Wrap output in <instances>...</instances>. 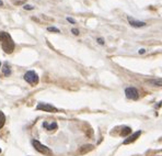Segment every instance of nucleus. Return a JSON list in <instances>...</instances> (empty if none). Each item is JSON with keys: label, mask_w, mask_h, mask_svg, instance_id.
<instances>
[{"label": "nucleus", "mask_w": 162, "mask_h": 156, "mask_svg": "<svg viewBox=\"0 0 162 156\" xmlns=\"http://www.w3.org/2000/svg\"><path fill=\"white\" fill-rule=\"evenodd\" d=\"M47 30H48L49 32H56V33H59V29L57 28H54V27H49V28H47Z\"/></svg>", "instance_id": "obj_14"}, {"label": "nucleus", "mask_w": 162, "mask_h": 156, "mask_svg": "<svg viewBox=\"0 0 162 156\" xmlns=\"http://www.w3.org/2000/svg\"><path fill=\"white\" fill-rule=\"evenodd\" d=\"M32 144L34 146V148L36 151H38L39 153H42V154H50L52 152L49 150L47 146H45V145L41 144L38 141H35V140H33L32 141Z\"/></svg>", "instance_id": "obj_3"}, {"label": "nucleus", "mask_w": 162, "mask_h": 156, "mask_svg": "<svg viewBox=\"0 0 162 156\" xmlns=\"http://www.w3.org/2000/svg\"><path fill=\"white\" fill-rule=\"evenodd\" d=\"M5 114H3L2 112H0V129H1L2 127H3V125H5Z\"/></svg>", "instance_id": "obj_13"}, {"label": "nucleus", "mask_w": 162, "mask_h": 156, "mask_svg": "<svg viewBox=\"0 0 162 156\" xmlns=\"http://www.w3.org/2000/svg\"><path fill=\"white\" fill-rule=\"evenodd\" d=\"M97 42H99L100 44H104V40L103 39H97Z\"/></svg>", "instance_id": "obj_18"}, {"label": "nucleus", "mask_w": 162, "mask_h": 156, "mask_svg": "<svg viewBox=\"0 0 162 156\" xmlns=\"http://www.w3.org/2000/svg\"><path fill=\"white\" fill-rule=\"evenodd\" d=\"M43 127L46 129V130H48V131H53V130H56V129H57V123L53 122V123H50V124H48L47 122H44Z\"/></svg>", "instance_id": "obj_9"}, {"label": "nucleus", "mask_w": 162, "mask_h": 156, "mask_svg": "<svg viewBox=\"0 0 162 156\" xmlns=\"http://www.w3.org/2000/svg\"><path fill=\"white\" fill-rule=\"evenodd\" d=\"M125 95L128 99H131V100H137L139 98V95H138V90L134 88V87H128L125 89Z\"/></svg>", "instance_id": "obj_4"}, {"label": "nucleus", "mask_w": 162, "mask_h": 156, "mask_svg": "<svg viewBox=\"0 0 162 156\" xmlns=\"http://www.w3.org/2000/svg\"><path fill=\"white\" fill-rule=\"evenodd\" d=\"M130 133H131V129H130L129 127H126V128H124L122 130L120 135H122V136H126V135H128V134H130Z\"/></svg>", "instance_id": "obj_11"}, {"label": "nucleus", "mask_w": 162, "mask_h": 156, "mask_svg": "<svg viewBox=\"0 0 162 156\" xmlns=\"http://www.w3.org/2000/svg\"><path fill=\"white\" fill-rule=\"evenodd\" d=\"M24 79H25V81H27L29 84H32V85H35L38 83L37 74H36L35 72H33V70H30V72L25 73Z\"/></svg>", "instance_id": "obj_2"}, {"label": "nucleus", "mask_w": 162, "mask_h": 156, "mask_svg": "<svg viewBox=\"0 0 162 156\" xmlns=\"http://www.w3.org/2000/svg\"><path fill=\"white\" fill-rule=\"evenodd\" d=\"M146 52V50L145 49H141V50H139V54H144Z\"/></svg>", "instance_id": "obj_19"}, {"label": "nucleus", "mask_w": 162, "mask_h": 156, "mask_svg": "<svg viewBox=\"0 0 162 156\" xmlns=\"http://www.w3.org/2000/svg\"><path fill=\"white\" fill-rule=\"evenodd\" d=\"M127 20H128V22L131 27H134V28H142V27H145L146 25V23L142 22V21H137V20H134V19H131L130 17H127Z\"/></svg>", "instance_id": "obj_6"}, {"label": "nucleus", "mask_w": 162, "mask_h": 156, "mask_svg": "<svg viewBox=\"0 0 162 156\" xmlns=\"http://www.w3.org/2000/svg\"><path fill=\"white\" fill-rule=\"evenodd\" d=\"M141 132L140 131H138V132H136V133H134L133 135H130L129 138H127V139L124 141V144H130V143H133V142H135L136 140L138 139L139 136H140Z\"/></svg>", "instance_id": "obj_7"}, {"label": "nucleus", "mask_w": 162, "mask_h": 156, "mask_svg": "<svg viewBox=\"0 0 162 156\" xmlns=\"http://www.w3.org/2000/svg\"><path fill=\"white\" fill-rule=\"evenodd\" d=\"M37 110H42L45 112H57V109L54 106L49 105V103H38L36 107Z\"/></svg>", "instance_id": "obj_5"}, {"label": "nucleus", "mask_w": 162, "mask_h": 156, "mask_svg": "<svg viewBox=\"0 0 162 156\" xmlns=\"http://www.w3.org/2000/svg\"><path fill=\"white\" fill-rule=\"evenodd\" d=\"M71 32L75 34V35H79V30H77V29H72Z\"/></svg>", "instance_id": "obj_15"}, {"label": "nucleus", "mask_w": 162, "mask_h": 156, "mask_svg": "<svg viewBox=\"0 0 162 156\" xmlns=\"http://www.w3.org/2000/svg\"><path fill=\"white\" fill-rule=\"evenodd\" d=\"M92 150H93V145H91V144L83 145L80 148V154H86V153H88V152H90V151H92Z\"/></svg>", "instance_id": "obj_10"}, {"label": "nucleus", "mask_w": 162, "mask_h": 156, "mask_svg": "<svg viewBox=\"0 0 162 156\" xmlns=\"http://www.w3.org/2000/svg\"><path fill=\"white\" fill-rule=\"evenodd\" d=\"M147 83L155 87H162V78H153V79H148Z\"/></svg>", "instance_id": "obj_8"}, {"label": "nucleus", "mask_w": 162, "mask_h": 156, "mask_svg": "<svg viewBox=\"0 0 162 156\" xmlns=\"http://www.w3.org/2000/svg\"><path fill=\"white\" fill-rule=\"evenodd\" d=\"M24 9H27V10H33V7L30 6V5H25V6H24Z\"/></svg>", "instance_id": "obj_16"}, {"label": "nucleus", "mask_w": 162, "mask_h": 156, "mask_svg": "<svg viewBox=\"0 0 162 156\" xmlns=\"http://www.w3.org/2000/svg\"><path fill=\"white\" fill-rule=\"evenodd\" d=\"M0 153H1V150H0Z\"/></svg>", "instance_id": "obj_21"}, {"label": "nucleus", "mask_w": 162, "mask_h": 156, "mask_svg": "<svg viewBox=\"0 0 162 156\" xmlns=\"http://www.w3.org/2000/svg\"><path fill=\"white\" fill-rule=\"evenodd\" d=\"M2 72H3V74H5V76H8V75H10V67L8 66V64H5V66H3V68H2Z\"/></svg>", "instance_id": "obj_12"}, {"label": "nucleus", "mask_w": 162, "mask_h": 156, "mask_svg": "<svg viewBox=\"0 0 162 156\" xmlns=\"http://www.w3.org/2000/svg\"><path fill=\"white\" fill-rule=\"evenodd\" d=\"M0 41H1L2 50L5 51V53L10 54V53L13 52V50H14V43H13V40L11 39L9 33L0 32Z\"/></svg>", "instance_id": "obj_1"}, {"label": "nucleus", "mask_w": 162, "mask_h": 156, "mask_svg": "<svg viewBox=\"0 0 162 156\" xmlns=\"http://www.w3.org/2000/svg\"><path fill=\"white\" fill-rule=\"evenodd\" d=\"M67 21H68V22H70V23H76V21H75L72 18H69V17L67 18Z\"/></svg>", "instance_id": "obj_17"}, {"label": "nucleus", "mask_w": 162, "mask_h": 156, "mask_svg": "<svg viewBox=\"0 0 162 156\" xmlns=\"http://www.w3.org/2000/svg\"><path fill=\"white\" fill-rule=\"evenodd\" d=\"M2 5H3V2H2V1L0 0V6H2Z\"/></svg>", "instance_id": "obj_20"}]
</instances>
